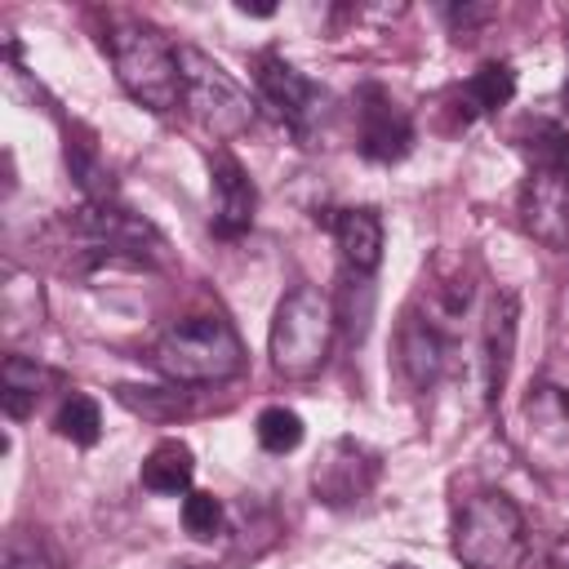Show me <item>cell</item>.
<instances>
[{"label":"cell","mask_w":569,"mask_h":569,"mask_svg":"<svg viewBox=\"0 0 569 569\" xmlns=\"http://www.w3.org/2000/svg\"><path fill=\"white\" fill-rule=\"evenodd\" d=\"M151 365L173 387H209V382H227L244 369V342H240L236 325L218 311L182 316V320L164 325V333L156 338Z\"/></svg>","instance_id":"1"},{"label":"cell","mask_w":569,"mask_h":569,"mask_svg":"<svg viewBox=\"0 0 569 569\" xmlns=\"http://www.w3.org/2000/svg\"><path fill=\"white\" fill-rule=\"evenodd\" d=\"M333 329H338L333 298H325L316 284H293L276 302V316H271V329H267L271 369L280 378H289V382L316 378L325 369V360H329Z\"/></svg>","instance_id":"2"},{"label":"cell","mask_w":569,"mask_h":569,"mask_svg":"<svg viewBox=\"0 0 569 569\" xmlns=\"http://www.w3.org/2000/svg\"><path fill=\"white\" fill-rule=\"evenodd\" d=\"M107 53L116 67L120 89L147 111H173L182 102L178 49L147 22H116L107 31Z\"/></svg>","instance_id":"3"},{"label":"cell","mask_w":569,"mask_h":569,"mask_svg":"<svg viewBox=\"0 0 569 569\" xmlns=\"http://www.w3.org/2000/svg\"><path fill=\"white\" fill-rule=\"evenodd\" d=\"M453 556L462 569H520L529 556V525L516 498L485 489L453 516Z\"/></svg>","instance_id":"4"},{"label":"cell","mask_w":569,"mask_h":569,"mask_svg":"<svg viewBox=\"0 0 569 569\" xmlns=\"http://www.w3.org/2000/svg\"><path fill=\"white\" fill-rule=\"evenodd\" d=\"M67 236L80 244L76 253L84 262H116V267H164L169 262V240L160 236L156 222L142 213L120 209L116 200L107 204H80L67 213Z\"/></svg>","instance_id":"5"},{"label":"cell","mask_w":569,"mask_h":569,"mask_svg":"<svg viewBox=\"0 0 569 569\" xmlns=\"http://www.w3.org/2000/svg\"><path fill=\"white\" fill-rule=\"evenodd\" d=\"M178 76H182V107L209 138L231 142L253 129L258 107L218 58H209L196 44H178Z\"/></svg>","instance_id":"6"},{"label":"cell","mask_w":569,"mask_h":569,"mask_svg":"<svg viewBox=\"0 0 569 569\" xmlns=\"http://www.w3.org/2000/svg\"><path fill=\"white\" fill-rule=\"evenodd\" d=\"M253 84H258L262 107H271L280 124H289L298 138H311V129L320 124L325 102H329V93H325L316 80H307V76H302L293 62H284L280 53H258V62H253Z\"/></svg>","instance_id":"7"},{"label":"cell","mask_w":569,"mask_h":569,"mask_svg":"<svg viewBox=\"0 0 569 569\" xmlns=\"http://www.w3.org/2000/svg\"><path fill=\"white\" fill-rule=\"evenodd\" d=\"M378 471H382V462L369 445L338 436L325 445V453L311 467V493L325 507H351V502L369 498V489L378 485Z\"/></svg>","instance_id":"8"},{"label":"cell","mask_w":569,"mask_h":569,"mask_svg":"<svg viewBox=\"0 0 569 569\" xmlns=\"http://www.w3.org/2000/svg\"><path fill=\"white\" fill-rule=\"evenodd\" d=\"M356 142H360V156L373 160V164H391V160H405L409 147H413V120L409 111L382 89V84H365L360 89V107H356Z\"/></svg>","instance_id":"9"},{"label":"cell","mask_w":569,"mask_h":569,"mask_svg":"<svg viewBox=\"0 0 569 569\" xmlns=\"http://www.w3.org/2000/svg\"><path fill=\"white\" fill-rule=\"evenodd\" d=\"M516 213H520V227L538 244L565 249L569 244V173L529 169L516 196Z\"/></svg>","instance_id":"10"},{"label":"cell","mask_w":569,"mask_h":569,"mask_svg":"<svg viewBox=\"0 0 569 569\" xmlns=\"http://www.w3.org/2000/svg\"><path fill=\"white\" fill-rule=\"evenodd\" d=\"M516 333H520V302L511 289H498L485 307L480 320V378H485V400L493 405L511 378L516 360Z\"/></svg>","instance_id":"11"},{"label":"cell","mask_w":569,"mask_h":569,"mask_svg":"<svg viewBox=\"0 0 569 569\" xmlns=\"http://www.w3.org/2000/svg\"><path fill=\"white\" fill-rule=\"evenodd\" d=\"M209 191H213V231L222 240H240L253 227V213H258L253 178L244 173V164L236 156L218 151L213 164H209Z\"/></svg>","instance_id":"12"},{"label":"cell","mask_w":569,"mask_h":569,"mask_svg":"<svg viewBox=\"0 0 569 569\" xmlns=\"http://www.w3.org/2000/svg\"><path fill=\"white\" fill-rule=\"evenodd\" d=\"M396 351H400V369L409 378L413 391H427L440 382L445 365H449V342L440 338V329L422 316H405L400 320V333H396Z\"/></svg>","instance_id":"13"},{"label":"cell","mask_w":569,"mask_h":569,"mask_svg":"<svg viewBox=\"0 0 569 569\" xmlns=\"http://www.w3.org/2000/svg\"><path fill=\"white\" fill-rule=\"evenodd\" d=\"M333 240H338V253L347 262V271L356 276H373L378 262H382V218L378 209H342L333 222Z\"/></svg>","instance_id":"14"},{"label":"cell","mask_w":569,"mask_h":569,"mask_svg":"<svg viewBox=\"0 0 569 569\" xmlns=\"http://www.w3.org/2000/svg\"><path fill=\"white\" fill-rule=\"evenodd\" d=\"M44 320V289L31 271H18L13 262H4L0 271V325H4V338L18 342L27 333H36Z\"/></svg>","instance_id":"15"},{"label":"cell","mask_w":569,"mask_h":569,"mask_svg":"<svg viewBox=\"0 0 569 569\" xmlns=\"http://www.w3.org/2000/svg\"><path fill=\"white\" fill-rule=\"evenodd\" d=\"M516 98V71L511 62H485L476 67L462 89H458V116L462 120H476V116H489L498 107H507Z\"/></svg>","instance_id":"16"},{"label":"cell","mask_w":569,"mask_h":569,"mask_svg":"<svg viewBox=\"0 0 569 569\" xmlns=\"http://www.w3.org/2000/svg\"><path fill=\"white\" fill-rule=\"evenodd\" d=\"M49 382H58V378H53L44 365H36V360L9 351V356L0 360V405H4V413H9V418H27V413L36 409V400L44 396Z\"/></svg>","instance_id":"17"},{"label":"cell","mask_w":569,"mask_h":569,"mask_svg":"<svg viewBox=\"0 0 569 569\" xmlns=\"http://www.w3.org/2000/svg\"><path fill=\"white\" fill-rule=\"evenodd\" d=\"M142 485L151 493H191V476H196V458L182 440H160L147 458H142Z\"/></svg>","instance_id":"18"},{"label":"cell","mask_w":569,"mask_h":569,"mask_svg":"<svg viewBox=\"0 0 569 569\" xmlns=\"http://www.w3.org/2000/svg\"><path fill=\"white\" fill-rule=\"evenodd\" d=\"M67 169L76 178V187L84 191L89 204H107L116 200V182H111V169L102 164L98 147L89 138H67Z\"/></svg>","instance_id":"19"},{"label":"cell","mask_w":569,"mask_h":569,"mask_svg":"<svg viewBox=\"0 0 569 569\" xmlns=\"http://www.w3.org/2000/svg\"><path fill=\"white\" fill-rule=\"evenodd\" d=\"M53 431L62 440H71V445H84V449L98 445V436H102V409H98V400L84 396V391H71L58 405V413H53Z\"/></svg>","instance_id":"20"},{"label":"cell","mask_w":569,"mask_h":569,"mask_svg":"<svg viewBox=\"0 0 569 569\" xmlns=\"http://www.w3.org/2000/svg\"><path fill=\"white\" fill-rule=\"evenodd\" d=\"M333 316H338V325L347 329L351 342H360L369 333V320H373V284H369V276L347 271L342 289L333 298Z\"/></svg>","instance_id":"21"},{"label":"cell","mask_w":569,"mask_h":569,"mask_svg":"<svg viewBox=\"0 0 569 569\" xmlns=\"http://www.w3.org/2000/svg\"><path fill=\"white\" fill-rule=\"evenodd\" d=\"M116 400L151 422H173L178 413H187V391L178 387H116Z\"/></svg>","instance_id":"22"},{"label":"cell","mask_w":569,"mask_h":569,"mask_svg":"<svg viewBox=\"0 0 569 569\" xmlns=\"http://www.w3.org/2000/svg\"><path fill=\"white\" fill-rule=\"evenodd\" d=\"M253 436H258V445L267 453H293L302 445V418L293 409H284V405H267L258 413V422H253Z\"/></svg>","instance_id":"23"},{"label":"cell","mask_w":569,"mask_h":569,"mask_svg":"<svg viewBox=\"0 0 569 569\" xmlns=\"http://www.w3.org/2000/svg\"><path fill=\"white\" fill-rule=\"evenodd\" d=\"M525 156L533 160V169H556V173H569V129L551 124V120H538L529 142H525Z\"/></svg>","instance_id":"24"},{"label":"cell","mask_w":569,"mask_h":569,"mask_svg":"<svg viewBox=\"0 0 569 569\" xmlns=\"http://www.w3.org/2000/svg\"><path fill=\"white\" fill-rule=\"evenodd\" d=\"M0 569H58V556L53 547L36 533V529H13L4 538V560Z\"/></svg>","instance_id":"25"},{"label":"cell","mask_w":569,"mask_h":569,"mask_svg":"<svg viewBox=\"0 0 569 569\" xmlns=\"http://www.w3.org/2000/svg\"><path fill=\"white\" fill-rule=\"evenodd\" d=\"M182 529H187L191 538H213V533H222V502H218L213 493H204V489L182 493Z\"/></svg>","instance_id":"26"},{"label":"cell","mask_w":569,"mask_h":569,"mask_svg":"<svg viewBox=\"0 0 569 569\" xmlns=\"http://www.w3.org/2000/svg\"><path fill=\"white\" fill-rule=\"evenodd\" d=\"M493 13H498L493 4H449V9H445V18H449V27H453L458 36H471V31H476L480 22H489Z\"/></svg>","instance_id":"27"},{"label":"cell","mask_w":569,"mask_h":569,"mask_svg":"<svg viewBox=\"0 0 569 569\" xmlns=\"http://www.w3.org/2000/svg\"><path fill=\"white\" fill-rule=\"evenodd\" d=\"M547 569H569V529L556 533V542L547 551Z\"/></svg>","instance_id":"28"},{"label":"cell","mask_w":569,"mask_h":569,"mask_svg":"<svg viewBox=\"0 0 569 569\" xmlns=\"http://www.w3.org/2000/svg\"><path fill=\"white\" fill-rule=\"evenodd\" d=\"M391 569H418V565H405V560H400V565H391Z\"/></svg>","instance_id":"29"},{"label":"cell","mask_w":569,"mask_h":569,"mask_svg":"<svg viewBox=\"0 0 569 569\" xmlns=\"http://www.w3.org/2000/svg\"><path fill=\"white\" fill-rule=\"evenodd\" d=\"M565 107H569V80H565Z\"/></svg>","instance_id":"30"},{"label":"cell","mask_w":569,"mask_h":569,"mask_svg":"<svg viewBox=\"0 0 569 569\" xmlns=\"http://www.w3.org/2000/svg\"><path fill=\"white\" fill-rule=\"evenodd\" d=\"M182 569H200V565H182Z\"/></svg>","instance_id":"31"}]
</instances>
